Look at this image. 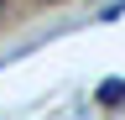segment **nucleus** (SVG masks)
Wrapping results in <instances>:
<instances>
[]
</instances>
